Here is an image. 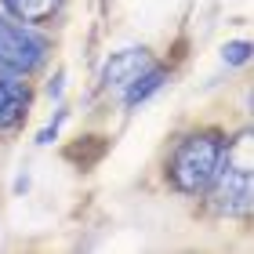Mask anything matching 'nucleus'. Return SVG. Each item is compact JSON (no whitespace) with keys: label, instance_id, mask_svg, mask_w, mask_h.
Returning <instances> with one entry per match:
<instances>
[{"label":"nucleus","instance_id":"f257e3e1","mask_svg":"<svg viewBox=\"0 0 254 254\" xmlns=\"http://www.w3.org/2000/svg\"><path fill=\"white\" fill-rule=\"evenodd\" d=\"M233 153V131L225 124H189L175 131L160 149L156 175L164 192L178 200H200L218 178L222 164Z\"/></svg>","mask_w":254,"mask_h":254},{"label":"nucleus","instance_id":"f03ea898","mask_svg":"<svg viewBox=\"0 0 254 254\" xmlns=\"http://www.w3.org/2000/svg\"><path fill=\"white\" fill-rule=\"evenodd\" d=\"M196 203L214 222L251 225V218H254V167H251V131L247 127L240 134H233V153L222 164L218 178L211 182V189Z\"/></svg>","mask_w":254,"mask_h":254},{"label":"nucleus","instance_id":"7ed1b4c3","mask_svg":"<svg viewBox=\"0 0 254 254\" xmlns=\"http://www.w3.org/2000/svg\"><path fill=\"white\" fill-rule=\"evenodd\" d=\"M55 40L51 29H37L26 22L11 18L0 7V76H15V80H37L55 65Z\"/></svg>","mask_w":254,"mask_h":254},{"label":"nucleus","instance_id":"20e7f679","mask_svg":"<svg viewBox=\"0 0 254 254\" xmlns=\"http://www.w3.org/2000/svg\"><path fill=\"white\" fill-rule=\"evenodd\" d=\"M153 62H156V55H153V48H145V44H131V48H120V51L106 55V62L98 69V95L117 98L120 91Z\"/></svg>","mask_w":254,"mask_h":254},{"label":"nucleus","instance_id":"39448f33","mask_svg":"<svg viewBox=\"0 0 254 254\" xmlns=\"http://www.w3.org/2000/svg\"><path fill=\"white\" fill-rule=\"evenodd\" d=\"M33 102H37L33 80L0 76V142H11L26 131V124L33 117Z\"/></svg>","mask_w":254,"mask_h":254},{"label":"nucleus","instance_id":"423d86ee","mask_svg":"<svg viewBox=\"0 0 254 254\" xmlns=\"http://www.w3.org/2000/svg\"><path fill=\"white\" fill-rule=\"evenodd\" d=\"M171 80H175V65L171 62H153L149 69H142V73H138L131 84H127L120 95H117V106H120V113L124 117H131V113H138L142 106H149V102H153L160 91H164Z\"/></svg>","mask_w":254,"mask_h":254},{"label":"nucleus","instance_id":"0eeeda50","mask_svg":"<svg viewBox=\"0 0 254 254\" xmlns=\"http://www.w3.org/2000/svg\"><path fill=\"white\" fill-rule=\"evenodd\" d=\"M0 7H4L11 18L26 22V26L59 29L65 11H69V0H0Z\"/></svg>","mask_w":254,"mask_h":254},{"label":"nucleus","instance_id":"6e6552de","mask_svg":"<svg viewBox=\"0 0 254 254\" xmlns=\"http://www.w3.org/2000/svg\"><path fill=\"white\" fill-rule=\"evenodd\" d=\"M69 117H73V109H69L65 102H59V106H55V113L48 117V124H44L40 131L33 134V145H40V149L55 145V142H59V134H62V127L69 124Z\"/></svg>","mask_w":254,"mask_h":254},{"label":"nucleus","instance_id":"1a4fd4ad","mask_svg":"<svg viewBox=\"0 0 254 254\" xmlns=\"http://www.w3.org/2000/svg\"><path fill=\"white\" fill-rule=\"evenodd\" d=\"M222 62L229 65V69H244V65H251V55H254V48H251V40H225L222 44Z\"/></svg>","mask_w":254,"mask_h":254},{"label":"nucleus","instance_id":"9d476101","mask_svg":"<svg viewBox=\"0 0 254 254\" xmlns=\"http://www.w3.org/2000/svg\"><path fill=\"white\" fill-rule=\"evenodd\" d=\"M40 80H44V91H40L44 98H51V102H62L65 98V84H69V69L65 65H55V73L48 69Z\"/></svg>","mask_w":254,"mask_h":254}]
</instances>
